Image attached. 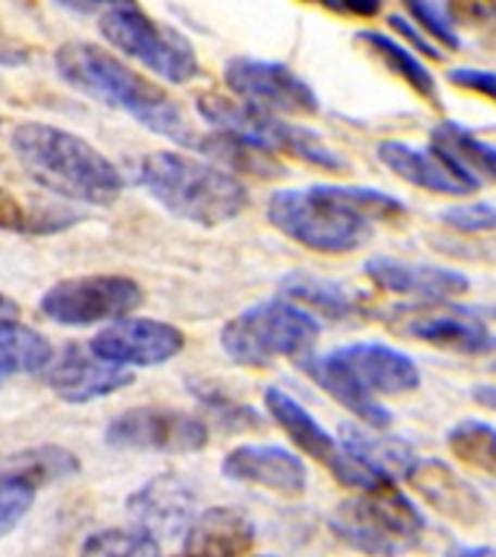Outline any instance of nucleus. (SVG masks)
<instances>
[{
  "instance_id": "1",
  "label": "nucleus",
  "mask_w": 496,
  "mask_h": 557,
  "mask_svg": "<svg viewBox=\"0 0 496 557\" xmlns=\"http://www.w3.org/2000/svg\"><path fill=\"white\" fill-rule=\"evenodd\" d=\"M407 207L369 186H308L278 189L268 200V221L290 242L317 252H351L372 235V221H395Z\"/></svg>"
},
{
  "instance_id": "2",
  "label": "nucleus",
  "mask_w": 496,
  "mask_h": 557,
  "mask_svg": "<svg viewBox=\"0 0 496 557\" xmlns=\"http://www.w3.org/2000/svg\"><path fill=\"white\" fill-rule=\"evenodd\" d=\"M55 73L76 94L94 99V102L111 108V111L128 113L131 120L146 125L160 137L174 139L181 146H198V128L186 120V113L163 87L151 78L139 76L125 61L108 52L99 44L67 41L55 50Z\"/></svg>"
},
{
  "instance_id": "3",
  "label": "nucleus",
  "mask_w": 496,
  "mask_h": 557,
  "mask_svg": "<svg viewBox=\"0 0 496 557\" xmlns=\"http://www.w3.org/2000/svg\"><path fill=\"white\" fill-rule=\"evenodd\" d=\"M9 148L29 181L73 203L111 207L125 191V177L96 146L47 122H21Z\"/></svg>"
},
{
  "instance_id": "4",
  "label": "nucleus",
  "mask_w": 496,
  "mask_h": 557,
  "mask_svg": "<svg viewBox=\"0 0 496 557\" xmlns=\"http://www.w3.org/2000/svg\"><path fill=\"white\" fill-rule=\"evenodd\" d=\"M305 374L372 430L389 426V409L377 395H407L421 386L416 360L383 343H348L328 355L299 360Z\"/></svg>"
},
{
  "instance_id": "5",
  "label": "nucleus",
  "mask_w": 496,
  "mask_h": 557,
  "mask_svg": "<svg viewBox=\"0 0 496 557\" xmlns=\"http://www.w3.org/2000/svg\"><path fill=\"white\" fill-rule=\"evenodd\" d=\"M137 183L169 215L200 226L233 221L250 203L235 174L183 151H151L137 163Z\"/></svg>"
},
{
  "instance_id": "6",
  "label": "nucleus",
  "mask_w": 496,
  "mask_h": 557,
  "mask_svg": "<svg viewBox=\"0 0 496 557\" xmlns=\"http://www.w3.org/2000/svg\"><path fill=\"white\" fill-rule=\"evenodd\" d=\"M320 339V322L299 305L268 299L235 313L221 329V348L238 366H264L276 360H305Z\"/></svg>"
},
{
  "instance_id": "7",
  "label": "nucleus",
  "mask_w": 496,
  "mask_h": 557,
  "mask_svg": "<svg viewBox=\"0 0 496 557\" xmlns=\"http://www.w3.org/2000/svg\"><path fill=\"white\" fill-rule=\"evenodd\" d=\"M328 525L334 537L360 555L400 557L421 543L426 520L416 503L392 485L339 503Z\"/></svg>"
},
{
  "instance_id": "8",
  "label": "nucleus",
  "mask_w": 496,
  "mask_h": 557,
  "mask_svg": "<svg viewBox=\"0 0 496 557\" xmlns=\"http://www.w3.org/2000/svg\"><path fill=\"white\" fill-rule=\"evenodd\" d=\"M198 111L215 131L247 139V143L264 148L270 154L285 151V154L305 160V163L317 165V169H325V172H348L346 160L337 151H331L322 143L320 134H313L311 128L296 125L290 120H282V116H273V113L261 111V108H252L241 99H230L224 94H200Z\"/></svg>"
},
{
  "instance_id": "9",
  "label": "nucleus",
  "mask_w": 496,
  "mask_h": 557,
  "mask_svg": "<svg viewBox=\"0 0 496 557\" xmlns=\"http://www.w3.org/2000/svg\"><path fill=\"white\" fill-rule=\"evenodd\" d=\"M99 33L116 52L139 61L172 85H189L200 76L198 52L174 26L160 24L137 3H113L99 15Z\"/></svg>"
},
{
  "instance_id": "10",
  "label": "nucleus",
  "mask_w": 496,
  "mask_h": 557,
  "mask_svg": "<svg viewBox=\"0 0 496 557\" xmlns=\"http://www.w3.org/2000/svg\"><path fill=\"white\" fill-rule=\"evenodd\" d=\"M142 305V287L128 276H76L55 282L41 296V311L59 325H96V322L125 320Z\"/></svg>"
},
{
  "instance_id": "11",
  "label": "nucleus",
  "mask_w": 496,
  "mask_h": 557,
  "mask_svg": "<svg viewBox=\"0 0 496 557\" xmlns=\"http://www.w3.org/2000/svg\"><path fill=\"white\" fill-rule=\"evenodd\" d=\"M104 442L116 450L189 456L207 447L209 426L203 418L174 407H134L113 418Z\"/></svg>"
},
{
  "instance_id": "12",
  "label": "nucleus",
  "mask_w": 496,
  "mask_h": 557,
  "mask_svg": "<svg viewBox=\"0 0 496 557\" xmlns=\"http://www.w3.org/2000/svg\"><path fill=\"white\" fill-rule=\"evenodd\" d=\"M224 78L235 99L273 113V116H313L320 111V99L313 87L294 70L278 61L264 59H230L224 64Z\"/></svg>"
},
{
  "instance_id": "13",
  "label": "nucleus",
  "mask_w": 496,
  "mask_h": 557,
  "mask_svg": "<svg viewBox=\"0 0 496 557\" xmlns=\"http://www.w3.org/2000/svg\"><path fill=\"white\" fill-rule=\"evenodd\" d=\"M392 331L409 339H421L442 351L456 355H487L496 348V334L487 322L464 305L456 302H416L398 308L389 317Z\"/></svg>"
},
{
  "instance_id": "14",
  "label": "nucleus",
  "mask_w": 496,
  "mask_h": 557,
  "mask_svg": "<svg viewBox=\"0 0 496 557\" xmlns=\"http://www.w3.org/2000/svg\"><path fill=\"white\" fill-rule=\"evenodd\" d=\"M183 346H186V337L177 325L148 320V317L116 320L90 339V351L104 363L120 366V369L169 363L181 355Z\"/></svg>"
},
{
  "instance_id": "15",
  "label": "nucleus",
  "mask_w": 496,
  "mask_h": 557,
  "mask_svg": "<svg viewBox=\"0 0 496 557\" xmlns=\"http://www.w3.org/2000/svg\"><path fill=\"white\" fill-rule=\"evenodd\" d=\"M128 517L134 529L157 543L183 537L198 517V494L186 479L160 473L128 496Z\"/></svg>"
},
{
  "instance_id": "16",
  "label": "nucleus",
  "mask_w": 496,
  "mask_h": 557,
  "mask_svg": "<svg viewBox=\"0 0 496 557\" xmlns=\"http://www.w3.org/2000/svg\"><path fill=\"white\" fill-rule=\"evenodd\" d=\"M221 473L241 485H256L278 496H302L308 468L296 453L276 444H241L224 456Z\"/></svg>"
},
{
  "instance_id": "17",
  "label": "nucleus",
  "mask_w": 496,
  "mask_h": 557,
  "mask_svg": "<svg viewBox=\"0 0 496 557\" xmlns=\"http://www.w3.org/2000/svg\"><path fill=\"white\" fill-rule=\"evenodd\" d=\"M134 383L128 369L99 360L90 346H67L47 366V386L67 404H90Z\"/></svg>"
},
{
  "instance_id": "18",
  "label": "nucleus",
  "mask_w": 496,
  "mask_h": 557,
  "mask_svg": "<svg viewBox=\"0 0 496 557\" xmlns=\"http://www.w3.org/2000/svg\"><path fill=\"white\" fill-rule=\"evenodd\" d=\"M377 157L395 177L412 183L418 189L450 195V198H464L479 189V181L461 172L450 157H444L433 146L416 148L398 143V139H386L377 146Z\"/></svg>"
},
{
  "instance_id": "19",
  "label": "nucleus",
  "mask_w": 496,
  "mask_h": 557,
  "mask_svg": "<svg viewBox=\"0 0 496 557\" xmlns=\"http://www.w3.org/2000/svg\"><path fill=\"white\" fill-rule=\"evenodd\" d=\"M365 276L389 294L412 296L421 302H447V299H459L470 290V278L459 270L400 261L395 256H374L365 261Z\"/></svg>"
},
{
  "instance_id": "20",
  "label": "nucleus",
  "mask_w": 496,
  "mask_h": 557,
  "mask_svg": "<svg viewBox=\"0 0 496 557\" xmlns=\"http://www.w3.org/2000/svg\"><path fill=\"white\" fill-rule=\"evenodd\" d=\"M404 479L433 505L435 511L461 522V525H476L485 517V503L476 494V487L464 482L444 461L418 459Z\"/></svg>"
},
{
  "instance_id": "21",
  "label": "nucleus",
  "mask_w": 496,
  "mask_h": 557,
  "mask_svg": "<svg viewBox=\"0 0 496 557\" xmlns=\"http://www.w3.org/2000/svg\"><path fill=\"white\" fill-rule=\"evenodd\" d=\"M256 546V525L244 511L215 505L195 517L183 534V548L191 557H244Z\"/></svg>"
},
{
  "instance_id": "22",
  "label": "nucleus",
  "mask_w": 496,
  "mask_h": 557,
  "mask_svg": "<svg viewBox=\"0 0 496 557\" xmlns=\"http://www.w3.org/2000/svg\"><path fill=\"white\" fill-rule=\"evenodd\" d=\"M264 407H268L270 418L285 430L287 438H290L305 456H311V459L322 461L325 468H331V461L337 459L339 442L294 398V395H287V392L278 389V386H270V389L264 392Z\"/></svg>"
},
{
  "instance_id": "23",
  "label": "nucleus",
  "mask_w": 496,
  "mask_h": 557,
  "mask_svg": "<svg viewBox=\"0 0 496 557\" xmlns=\"http://www.w3.org/2000/svg\"><path fill=\"white\" fill-rule=\"evenodd\" d=\"M200 154L209 157V163L224 169L230 174H247L256 181H276L285 174V165L278 163L276 154H270L264 148L252 146L247 139L233 137V134H200L198 146Z\"/></svg>"
},
{
  "instance_id": "24",
  "label": "nucleus",
  "mask_w": 496,
  "mask_h": 557,
  "mask_svg": "<svg viewBox=\"0 0 496 557\" xmlns=\"http://www.w3.org/2000/svg\"><path fill=\"white\" fill-rule=\"evenodd\" d=\"M430 146L450 157L452 163L459 165L461 172L470 174L473 181H496V146L487 139L476 137L459 122H438L433 128Z\"/></svg>"
},
{
  "instance_id": "25",
  "label": "nucleus",
  "mask_w": 496,
  "mask_h": 557,
  "mask_svg": "<svg viewBox=\"0 0 496 557\" xmlns=\"http://www.w3.org/2000/svg\"><path fill=\"white\" fill-rule=\"evenodd\" d=\"M357 41L363 44L374 59H381L383 67H389L395 76L404 78V82H407V85L421 96V99L438 104V85H435L430 67H426L424 61L418 59L416 52L407 50L404 44H398L395 38H389V35L374 33V29L357 33Z\"/></svg>"
},
{
  "instance_id": "26",
  "label": "nucleus",
  "mask_w": 496,
  "mask_h": 557,
  "mask_svg": "<svg viewBox=\"0 0 496 557\" xmlns=\"http://www.w3.org/2000/svg\"><path fill=\"white\" fill-rule=\"evenodd\" d=\"M282 294L294 305H299L302 311L322 313L328 320H346L357 311L355 296L348 294L346 287L331 282V278L311 276V273H287L282 278Z\"/></svg>"
},
{
  "instance_id": "27",
  "label": "nucleus",
  "mask_w": 496,
  "mask_h": 557,
  "mask_svg": "<svg viewBox=\"0 0 496 557\" xmlns=\"http://www.w3.org/2000/svg\"><path fill=\"white\" fill-rule=\"evenodd\" d=\"M52 363L50 339L26 325H0V386L15 374H35Z\"/></svg>"
},
{
  "instance_id": "28",
  "label": "nucleus",
  "mask_w": 496,
  "mask_h": 557,
  "mask_svg": "<svg viewBox=\"0 0 496 557\" xmlns=\"http://www.w3.org/2000/svg\"><path fill=\"white\" fill-rule=\"evenodd\" d=\"M339 444L346 447L348 453H355L365 465L383 470L386 476H407L409 468L416 465L418 456L412 453V447H407L398 438H374L372 433H365L360 426H343V438Z\"/></svg>"
},
{
  "instance_id": "29",
  "label": "nucleus",
  "mask_w": 496,
  "mask_h": 557,
  "mask_svg": "<svg viewBox=\"0 0 496 557\" xmlns=\"http://www.w3.org/2000/svg\"><path fill=\"white\" fill-rule=\"evenodd\" d=\"M447 447L456 459L476 465L482 470H496V426H491L487 421L468 418V421L450 426Z\"/></svg>"
},
{
  "instance_id": "30",
  "label": "nucleus",
  "mask_w": 496,
  "mask_h": 557,
  "mask_svg": "<svg viewBox=\"0 0 496 557\" xmlns=\"http://www.w3.org/2000/svg\"><path fill=\"white\" fill-rule=\"evenodd\" d=\"M41 487L12 465H0V537H7L33 508Z\"/></svg>"
},
{
  "instance_id": "31",
  "label": "nucleus",
  "mask_w": 496,
  "mask_h": 557,
  "mask_svg": "<svg viewBox=\"0 0 496 557\" xmlns=\"http://www.w3.org/2000/svg\"><path fill=\"white\" fill-rule=\"evenodd\" d=\"M7 465L26 473L38 487L78 473V459L64 447H35V450L17 453V456L7 459Z\"/></svg>"
},
{
  "instance_id": "32",
  "label": "nucleus",
  "mask_w": 496,
  "mask_h": 557,
  "mask_svg": "<svg viewBox=\"0 0 496 557\" xmlns=\"http://www.w3.org/2000/svg\"><path fill=\"white\" fill-rule=\"evenodd\" d=\"M78 557H160V543L139 529H104L85 540Z\"/></svg>"
},
{
  "instance_id": "33",
  "label": "nucleus",
  "mask_w": 496,
  "mask_h": 557,
  "mask_svg": "<svg viewBox=\"0 0 496 557\" xmlns=\"http://www.w3.org/2000/svg\"><path fill=\"white\" fill-rule=\"evenodd\" d=\"M191 392H195V398L203 400L207 409L218 421H224L226 426H233V430H259L261 426V418L256 409L244 407L238 400H233L230 395L224 392H218L215 386H209V383H200V381H189Z\"/></svg>"
},
{
  "instance_id": "34",
  "label": "nucleus",
  "mask_w": 496,
  "mask_h": 557,
  "mask_svg": "<svg viewBox=\"0 0 496 557\" xmlns=\"http://www.w3.org/2000/svg\"><path fill=\"white\" fill-rule=\"evenodd\" d=\"M407 15L416 17V24L424 29L433 41L456 50L459 47V33H456V12L444 3H407Z\"/></svg>"
},
{
  "instance_id": "35",
  "label": "nucleus",
  "mask_w": 496,
  "mask_h": 557,
  "mask_svg": "<svg viewBox=\"0 0 496 557\" xmlns=\"http://www.w3.org/2000/svg\"><path fill=\"white\" fill-rule=\"evenodd\" d=\"M444 224L461 233H496V207L494 203H459L442 212Z\"/></svg>"
},
{
  "instance_id": "36",
  "label": "nucleus",
  "mask_w": 496,
  "mask_h": 557,
  "mask_svg": "<svg viewBox=\"0 0 496 557\" xmlns=\"http://www.w3.org/2000/svg\"><path fill=\"white\" fill-rule=\"evenodd\" d=\"M389 26L409 44V47H416L421 55H430L433 61H442V50H435V41L430 35H424L418 29L416 21H409L407 15H389Z\"/></svg>"
},
{
  "instance_id": "37",
  "label": "nucleus",
  "mask_w": 496,
  "mask_h": 557,
  "mask_svg": "<svg viewBox=\"0 0 496 557\" xmlns=\"http://www.w3.org/2000/svg\"><path fill=\"white\" fill-rule=\"evenodd\" d=\"M452 85L468 87V90H476L485 99L496 102V73L491 70H479V67H456L450 70V76H447Z\"/></svg>"
},
{
  "instance_id": "38",
  "label": "nucleus",
  "mask_w": 496,
  "mask_h": 557,
  "mask_svg": "<svg viewBox=\"0 0 496 557\" xmlns=\"http://www.w3.org/2000/svg\"><path fill=\"white\" fill-rule=\"evenodd\" d=\"M0 230L7 233H29V209L0 186Z\"/></svg>"
},
{
  "instance_id": "39",
  "label": "nucleus",
  "mask_w": 496,
  "mask_h": 557,
  "mask_svg": "<svg viewBox=\"0 0 496 557\" xmlns=\"http://www.w3.org/2000/svg\"><path fill=\"white\" fill-rule=\"evenodd\" d=\"M17 317H21V308H17L15 299L0 294V325H12V322H17Z\"/></svg>"
},
{
  "instance_id": "40",
  "label": "nucleus",
  "mask_w": 496,
  "mask_h": 557,
  "mask_svg": "<svg viewBox=\"0 0 496 557\" xmlns=\"http://www.w3.org/2000/svg\"><path fill=\"white\" fill-rule=\"evenodd\" d=\"M339 12H351V15H374V12H381V3H331Z\"/></svg>"
},
{
  "instance_id": "41",
  "label": "nucleus",
  "mask_w": 496,
  "mask_h": 557,
  "mask_svg": "<svg viewBox=\"0 0 496 557\" xmlns=\"http://www.w3.org/2000/svg\"><path fill=\"white\" fill-rule=\"evenodd\" d=\"M444 557H496V548L491 546H461L447 552Z\"/></svg>"
},
{
  "instance_id": "42",
  "label": "nucleus",
  "mask_w": 496,
  "mask_h": 557,
  "mask_svg": "<svg viewBox=\"0 0 496 557\" xmlns=\"http://www.w3.org/2000/svg\"><path fill=\"white\" fill-rule=\"evenodd\" d=\"M473 400L496 412V386H476V389H473Z\"/></svg>"
},
{
  "instance_id": "43",
  "label": "nucleus",
  "mask_w": 496,
  "mask_h": 557,
  "mask_svg": "<svg viewBox=\"0 0 496 557\" xmlns=\"http://www.w3.org/2000/svg\"><path fill=\"white\" fill-rule=\"evenodd\" d=\"M177 557H191V555H177Z\"/></svg>"
},
{
  "instance_id": "44",
  "label": "nucleus",
  "mask_w": 496,
  "mask_h": 557,
  "mask_svg": "<svg viewBox=\"0 0 496 557\" xmlns=\"http://www.w3.org/2000/svg\"><path fill=\"white\" fill-rule=\"evenodd\" d=\"M264 557H273V555H264Z\"/></svg>"
},
{
  "instance_id": "45",
  "label": "nucleus",
  "mask_w": 496,
  "mask_h": 557,
  "mask_svg": "<svg viewBox=\"0 0 496 557\" xmlns=\"http://www.w3.org/2000/svg\"><path fill=\"white\" fill-rule=\"evenodd\" d=\"M494 372H496V363H494Z\"/></svg>"
}]
</instances>
